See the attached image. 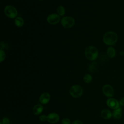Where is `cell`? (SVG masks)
Segmentation results:
<instances>
[{
    "mask_svg": "<svg viewBox=\"0 0 124 124\" xmlns=\"http://www.w3.org/2000/svg\"><path fill=\"white\" fill-rule=\"evenodd\" d=\"M118 40L117 33L112 31H108L105 33L103 37L104 43L108 46L114 45Z\"/></svg>",
    "mask_w": 124,
    "mask_h": 124,
    "instance_id": "1",
    "label": "cell"
},
{
    "mask_svg": "<svg viewBox=\"0 0 124 124\" xmlns=\"http://www.w3.org/2000/svg\"><path fill=\"white\" fill-rule=\"evenodd\" d=\"M85 57L89 61L93 62L98 56V51L97 49L92 46H87L84 51Z\"/></svg>",
    "mask_w": 124,
    "mask_h": 124,
    "instance_id": "2",
    "label": "cell"
},
{
    "mask_svg": "<svg viewBox=\"0 0 124 124\" xmlns=\"http://www.w3.org/2000/svg\"><path fill=\"white\" fill-rule=\"evenodd\" d=\"M4 13L7 17L11 19L16 18L18 15L16 9L11 5H8L5 7Z\"/></svg>",
    "mask_w": 124,
    "mask_h": 124,
    "instance_id": "3",
    "label": "cell"
},
{
    "mask_svg": "<svg viewBox=\"0 0 124 124\" xmlns=\"http://www.w3.org/2000/svg\"><path fill=\"white\" fill-rule=\"evenodd\" d=\"M61 23L63 28L69 29L75 25V20L71 16H65L62 17L61 20Z\"/></svg>",
    "mask_w": 124,
    "mask_h": 124,
    "instance_id": "4",
    "label": "cell"
},
{
    "mask_svg": "<svg viewBox=\"0 0 124 124\" xmlns=\"http://www.w3.org/2000/svg\"><path fill=\"white\" fill-rule=\"evenodd\" d=\"M70 95L74 98H79L83 94L82 88L78 85H73L69 90Z\"/></svg>",
    "mask_w": 124,
    "mask_h": 124,
    "instance_id": "5",
    "label": "cell"
},
{
    "mask_svg": "<svg viewBox=\"0 0 124 124\" xmlns=\"http://www.w3.org/2000/svg\"><path fill=\"white\" fill-rule=\"evenodd\" d=\"M61 20L60 16L57 14L52 13L46 17L47 22L51 25H56L58 24Z\"/></svg>",
    "mask_w": 124,
    "mask_h": 124,
    "instance_id": "6",
    "label": "cell"
},
{
    "mask_svg": "<svg viewBox=\"0 0 124 124\" xmlns=\"http://www.w3.org/2000/svg\"><path fill=\"white\" fill-rule=\"evenodd\" d=\"M103 94L107 97L111 98L114 95V91L112 87L109 84H106L102 88Z\"/></svg>",
    "mask_w": 124,
    "mask_h": 124,
    "instance_id": "7",
    "label": "cell"
},
{
    "mask_svg": "<svg viewBox=\"0 0 124 124\" xmlns=\"http://www.w3.org/2000/svg\"><path fill=\"white\" fill-rule=\"evenodd\" d=\"M106 104L109 108L113 109H115L120 108L119 102L113 98H108L106 101Z\"/></svg>",
    "mask_w": 124,
    "mask_h": 124,
    "instance_id": "8",
    "label": "cell"
},
{
    "mask_svg": "<svg viewBox=\"0 0 124 124\" xmlns=\"http://www.w3.org/2000/svg\"><path fill=\"white\" fill-rule=\"evenodd\" d=\"M60 120V116L57 113L52 112L47 116V121L51 124L57 123Z\"/></svg>",
    "mask_w": 124,
    "mask_h": 124,
    "instance_id": "9",
    "label": "cell"
},
{
    "mask_svg": "<svg viewBox=\"0 0 124 124\" xmlns=\"http://www.w3.org/2000/svg\"><path fill=\"white\" fill-rule=\"evenodd\" d=\"M50 100V95L47 92H44L40 95L39 101L42 104H47Z\"/></svg>",
    "mask_w": 124,
    "mask_h": 124,
    "instance_id": "10",
    "label": "cell"
},
{
    "mask_svg": "<svg viewBox=\"0 0 124 124\" xmlns=\"http://www.w3.org/2000/svg\"><path fill=\"white\" fill-rule=\"evenodd\" d=\"M101 117L106 120L110 119L112 116V113L111 111L108 109H103L101 112Z\"/></svg>",
    "mask_w": 124,
    "mask_h": 124,
    "instance_id": "11",
    "label": "cell"
},
{
    "mask_svg": "<svg viewBox=\"0 0 124 124\" xmlns=\"http://www.w3.org/2000/svg\"><path fill=\"white\" fill-rule=\"evenodd\" d=\"M43 111V107L40 104L35 105L32 108V112L35 115H38L40 114Z\"/></svg>",
    "mask_w": 124,
    "mask_h": 124,
    "instance_id": "12",
    "label": "cell"
},
{
    "mask_svg": "<svg viewBox=\"0 0 124 124\" xmlns=\"http://www.w3.org/2000/svg\"><path fill=\"white\" fill-rule=\"evenodd\" d=\"M107 55L109 58H113L116 56V50L112 46L108 47L107 49Z\"/></svg>",
    "mask_w": 124,
    "mask_h": 124,
    "instance_id": "13",
    "label": "cell"
},
{
    "mask_svg": "<svg viewBox=\"0 0 124 124\" xmlns=\"http://www.w3.org/2000/svg\"><path fill=\"white\" fill-rule=\"evenodd\" d=\"M15 25L19 28H21L23 26L24 24V20L21 16H17L15 19Z\"/></svg>",
    "mask_w": 124,
    "mask_h": 124,
    "instance_id": "14",
    "label": "cell"
},
{
    "mask_svg": "<svg viewBox=\"0 0 124 124\" xmlns=\"http://www.w3.org/2000/svg\"><path fill=\"white\" fill-rule=\"evenodd\" d=\"M122 109L120 107L114 109L112 113L113 117L116 119H120L122 117Z\"/></svg>",
    "mask_w": 124,
    "mask_h": 124,
    "instance_id": "15",
    "label": "cell"
},
{
    "mask_svg": "<svg viewBox=\"0 0 124 124\" xmlns=\"http://www.w3.org/2000/svg\"><path fill=\"white\" fill-rule=\"evenodd\" d=\"M98 67V64L96 62L93 61L89 65L88 70L90 72H95L97 70Z\"/></svg>",
    "mask_w": 124,
    "mask_h": 124,
    "instance_id": "16",
    "label": "cell"
},
{
    "mask_svg": "<svg viewBox=\"0 0 124 124\" xmlns=\"http://www.w3.org/2000/svg\"><path fill=\"white\" fill-rule=\"evenodd\" d=\"M57 14L60 16H63L65 13V9L62 5H59L57 8Z\"/></svg>",
    "mask_w": 124,
    "mask_h": 124,
    "instance_id": "17",
    "label": "cell"
},
{
    "mask_svg": "<svg viewBox=\"0 0 124 124\" xmlns=\"http://www.w3.org/2000/svg\"><path fill=\"white\" fill-rule=\"evenodd\" d=\"M83 80L86 83H90L92 80V76L89 74H87L83 77Z\"/></svg>",
    "mask_w": 124,
    "mask_h": 124,
    "instance_id": "18",
    "label": "cell"
},
{
    "mask_svg": "<svg viewBox=\"0 0 124 124\" xmlns=\"http://www.w3.org/2000/svg\"><path fill=\"white\" fill-rule=\"evenodd\" d=\"M6 57V54L3 50H0V62H2L4 61Z\"/></svg>",
    "mask_w": 124,
    "mask_h": 124,
    "instance_id": "19",
    "label": "cell"
},
{
    "mask_svg": "<svg viewBox=\"0 0 124 124\" xmlns=\"http://www.w3.org/2000/svg\"><path fill=\"white\" fill-rule=\"evenodd\" d=\"M62 124H71L70 119L67 118H63L62 121Z\"/></svg>",
    "mask_w": 124,
    "mask_h": 124,
    "instance_id": "20",
    "label": "cell"
},
{
    "mask_svg": "<svg viewBox=\"0 0 124 124\" xmlns=\"http://www.w3.org/2000/svg\"><path fill=\"white\" fill-rule=\"evenodd\" d=\"M39 120L41 121V122H45L46 121H47V116L44 115V114H43V115H41L39 118Z\"/></svg>",
    "mask_w": 124,
    "mask_h": 124,
    "instance_id": "21",
    "label": "cell"
},
{
    "mask_svg": "<svg viewBox=\"0 0 124 124\" xmlns=\"http://www.w3.org/2000/svg\"><path fill=\"white\" fill-rule=\"evenodd\" d=\"M1 122H2V124H10V121L9 119L6 117L3 118L2 119Z\"/></svg>",
    "mask_w": 124,
    "mask_h": 124,
    "instance_id": "22",
    "label": "cell"
},
{
    "mask_svg": "<svg viewBox=\"0 0 124 124\" xmlns=\"http://www.w3.org/2000/svg\"><path fill=\"white\" fill-rule=\"evenodd\" d=\"M71 124H83V123L81 121L79 120H76L74 121H73Z\"/></svg>",
    "mask_w": 124,
    "mask_h": 124,
    "instance_id": "23",
    "label": "cell"
},
{
    "mask_svg": "<svg viewBox=\"0 0 124 124\" xmlns=\"http://www.w3.org/2000/svg\"><path fill=\"white\" fill-rule=\"evenodd\" d=\"M5 45L4 42H3L2 41H1L0 42V49L3 50L4 49V48H5Z\"/></svg>",
    "mask_w": 124,
    "mask_h": 124,
    "instance_id": "24",
    "label": "cell"
},
{
    "mask_svg": "<svg viewBox=\"0 0 124 124\" xmlns=\"http://www.w3.org/2000/svg\"><path fill=\"white\" fill-rule=\"evenodd\" d=\"M119 104H120V105L124 106V97H123L120 99L119 101Z\"/></svg>",
    "mask_w": 124,
    "mask_h": 124,
    "instance_id": "25",
    "label": "cell"
},
{
    "mask_svg": "<svg viewBox=\"0 0 124 124\" xmlns=\"http://www.w3.org/2000/svg\"><path fill=\"white\" fill-rule=\"evenodd\" d=\"M0 124H2V122H0Z\"/></svg>",
    "mask_w": 124,
    "mask_h": 124,
    "instance_id": "26",
    "label": "cell"
},
{
    "mask_svg": "<svg viewBox=\"0 0 124 124\" xmlns=\"http://www.w3.org/2000/svg\"><path fill=\"white\" fill-rule=\"evenodd\" d=\"M39 0V1H41V0Z\"/></svg>",
    "mask_w": 124,
    "mask_h": 124,
    "instance_id": "27",
    "label": "cell"
}]
</instances>
